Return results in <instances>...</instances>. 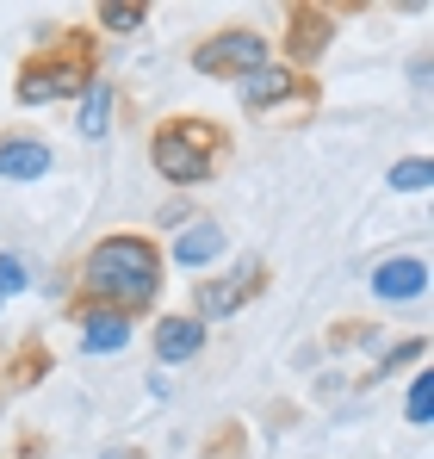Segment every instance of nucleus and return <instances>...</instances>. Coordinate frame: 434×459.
<instances>
[{
  "label": "nucleus",
  "mask_w": 434,
  "mask_h": 459,
  "mask_svg": "<svg viewBox=\"0 0 434 459\" xmlns=\"http://www.w3.org/2000/svg\"><path fill=\"white\" fill-rule=\"evenodd\" d=\"M155 299H161V248H155L149 236L118 230V236H100V242L81 255V292H74V305L143 316Z\"/></svg>",
  "instance_id": "nucleus-1"
},
{
  "label": "nucleus",
  "mask_w": 434,
  "mask_h": 459,
  "mask_svg": "<svg viewBox=\"0 0 434 459\" xmlns=\"http://www.w3.org/2000/svg\"><path fill=\"white\" fill-rule=\"evenodd\" d=\"M100 81V38L93 25H56L13 75V100L19 106H56V100H81Z\"/></svg>",
  "instance_id": "nucleus-2"
},
{
  "label": "nucleus",
  "mask_w": 434,
  "mask_h": 459,
  "mask_svg": "<svg viewBox=\"0 0 434 459\" xmlns=\"http://www.w3.org/2000/svg\"><path fill=\"white\" fill-rule=\"evenodd\" d=\"M230 150L236 137L205 118V112H174L149 131V168L168 180V186H205L230 168Z\"/></svg>",
  "instance_id": "nucleus-3"
},
{
  "label": "nucleus",
  "mask_w": 434,
  "mask_h": 459,
  "mask_svg": "<svg viewBox=\"0 0 434 459\" xmlns=\"http://www.w3.org/2000/svg\"><path fill=\"white\" fill-rule=\"evenodd\" d=\"M242 112H317L323 106V87H317V75H298V69H286V63H261V69H248L242 75Z\"/></svg>",
  "instance_id": "nucleus-4"
},
{
  "label": "nucleus",
  "mask_w": 434,
  "mask_h": 459,
  "mask_svg": "<svg viewBox=\"0 0 434 459\" xmlns=\"http://www.w3.org/2000/svg\"><path fill=\"white\" fill-rule=\"evenodd\" d=\"M261 63H267V38L248 31V25H223V31L193 44V75L205 81H236L248 69H261Z\"/></svg>",
  "instance_id": "nucleus-5"
},
{
  "label": "nucleus",
  "mask_w": 434,
  "mask_h": 459,
  "mask_svg": "<svg viewBox=\"0 0 434 459\" xmlns=\"http://www.w3.org/2000/svg\"><path fill=\"white\" fill-rule=\"evenodd\" d=\"M261 292H267V261H242V267L212 273V280L193 286V316H199V323H212V316H236L242 305H255Z\"/></svg>",
  "instance_id": "nucleus-6"
},
{
  "label": "nucleus",
  "mask_w": 434,
  "mask_h": 459,
  "mask_svg": "<svg viewBox=\"0 0 434 459\" xmlns=\"http://www.w3.org/2000/svg\"><path fill=\"white\" fill-rule=\"evenodd\" d=\"M335 25H342V19H335V6H310V0L286 6V38H280V44H286V69L304 75V69L335 44Z\"/></svg>",
  "instance_id": "nucleus-7"
},
{
  "label": "nucleus",
  "mask_w": 434,
  "mask_h": 459,
  "mask_svg": "<svg viewBox=\"0 0 434 459\" xmlns=\"http://www.w3.org/2000/svg\"><path fill=\"white\" fill-rule=\"evenodd\" d=\"M155 360L161 367H180V360H199L205 354V323L193 316V310H168V316H155Z\"/></svg>",
  "instance_id": "nucleus-8"
},
{
  "label": "nucleus",
  "mask_w": 434,
  "mask_h": 459,
  "mask_svg": "<svg viewBox=\"0 0 434 459\" xmlns=\"http://www.w3.org/2000/svg\"><path fill=\"white\" fill-rule=\"evenodd\" d=\"M56 150L44 137H25V131H6L0 137V180H44Z\"/></svg>",
  "instance_id": "nucleus-9"
},
{
  "label": "nucleus",
  "mask_w": 434,
  "mask_h": 459,
  "mask_svg": "<svg viewBox=\"0 0 434 459\" xmlns=\"http://www.w3.org/2000/svg\"><path fill=\"white\" fill-rule=\"evenodd\" d=\"M69 316L81 323V348H87V354H118V348L131 342V316H118V310L69 305Z\"/></svg>",
  "instance_id": "nucleus-10"
},
{
  "label": "nucleus",
  "mask_w": 434,
  "mask_h": 459,
  "mask_svg": "<svg viewBox=\"0 0 434 459\" xmlns=\"http://www.w3.org/2000/svg\"><path fill=\"white\" fill-rule=\"evenodd\" d=\"M372 292H378L385 305L422 299V292H429V261H422V255H397V261H385V267L372 273Z\"/></svg>",
  "instance_id": "nucleus-11"
},
{
  "label": "nucleus",
  "mask_w": 434,
  "mask_h": 459,
  "mask_svg": "<svg viewBox=\"0 0 434 459\" xmlns=\"http://www.w3.org/2000/svg\"><path fill=\"white\" fill-rule=\"evenodd\" d=\"M217 255H223V230H217L212 218H193V224L174 236V261H180V267H205Z\"/></svg>",
  "instance_id": "nucleus-12"
},
{
  "label": "nucleus",
  "mask_w": 434,
  "mask_h": 459,
  "mask_svg": "<svg viewBox=\"0 0 434 459\" xmlns=\"http://www.w3.org/2000/svg\"><path fill=\"white\" fill-rule=\"evenodd\" d=\"M56 367V354L44 348V335H25L19 348H13V360H6V391H25V385H38L44 373Z\"/></svg>",
  "instance_id": "nucleus-13"
},
{
  "label": "nucleus",
  "mask_w": 434,
  "mask_h": 459,
  "mask_svg": "<svg viewBox=\"0 0 434 459\" xmlns=\"http://www.w3.org/2000/svg\"><path fill=\"white\" fill-rule=\"evenodd\" d=\"M74 131H81V137H106V131H112V87H106V81H93V87L81 93Z\"/></svg>",
  "instance_id": "nucleus-14"
},
{
  "label": "nucleus",
  "mask_w": 434,
  "mask_h": 459,
  "mask_svg": "<svg viewBox=\"0 0 434 459\" xmlns=\"http://www.w3.org/2000/svg\"><path fill=\"white\" fill-rule=\"evenodd\" d=\"M93 25H106V31H143L149 0H100L93 6Z\"/></svg>",
  "instance_id": "nucleus-15"
},
{
  "label": "nucleus",
  "mask_w": 434,
  "mask_h": 459,
  "mask_svg": "<svg viewBox=\"0 0 434 459\" xmlns=\"http://www.w3.org/2000/svg\"><path fill=\"white\" fill-rule=\"evenodd\" d=\"M429 180H434L429 155H404V161L391 168V186H397V193H429Z\"/></svg>",
  "instance_id": "nucleus-16"
},
{
  "label": "nucleus",
  "mask_w": 434,
  "mask_h": 459,
  "mask_svg": "<svg viewBox=\"0 0 434 459\" xmlns=\"http://www.w3.org/2000/svg\"><path fill=\"white\" fill-rule=\"evenodd\" d=\"M199 459H248V435H242V422H223L212 441H205V454Z\"/></svg>",
  "instance_id": "nucleus-17"
},
{
  "label": "nucleus",
  "mask_w": 434,
  "mask_h": 459,
  "mask_svg": "<svg viewBox=\"0 0 434 459\" xmlns=\"http://www.w3.org/2000/svg\"><path fill=\"white\" fill-rule=\"evenodd\" d=\"M429 360V335H410V342H397L385 360H378V373H397V367H422Z\"/></svg>",
  "instance_id": "nucleus-18"
},
{
  "label": "nucleus",
  "mask_w": 434,
  "mask_h": 459,
  "mask_svg": "<svg viewBox=\"0 0 434 459\" xmlns=\"http://www.w3.org/2000/svg\"><path fill=\"white\" fill-rule=\"evenodd\" d=\"M366 335H372V323H366V316H348V329H342V323L329 329V348H354V342H366Z\"/></svg>",
  "instance_id": "nucleus-19"
},
{
  "label": "nucleus",
  "mask_w": 434,
  "mask_h": 459,
  "mask_svg": "<svg viewBox=\"0 0 434 459\" xmlns=\"http://www.w3.org/2000/svg\"><path fill=\"white\" fill-rule=\"evenodd\" d=\"M6 292H25V267H19V255H0V299Z\"/></svg>",
  "instance_id": "nucleus-20"
},
{
  "label": "nucleus",
  "mask_w": 434,
  "mask_h": 459,
  "mask_svg": "<svg viewBox=\"0 0 434 459\" xmlns=\"http://www.w3.org/2000/svg\"><path fill=\"white\" fill-rule=\"evenodd\" d=\"M410 422H416V429L429 422V379H422V373H416V385H410Z\"/></svg>",
  "instance_id": "nucleus-21"
},
{
  "label": "nucleus",
  "mask_w": 434,
  "mask_h": 459,
  "mask_svg": "<svg viewBox=\"0 0 434 459\" xmlns=\"http://www.w3.org/2000/svg\"><path fill=\"white\" fill-rule=\"evenodd\" d=\"M100 459H149L143 447H112V454H100Z\"/></svg>",
  "instance_id": "nucleus-22"
}]
</instances>
